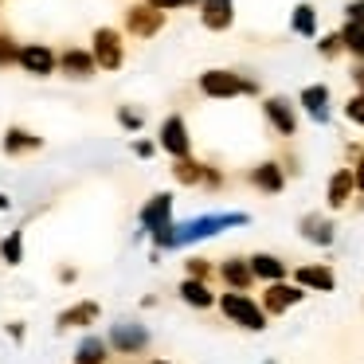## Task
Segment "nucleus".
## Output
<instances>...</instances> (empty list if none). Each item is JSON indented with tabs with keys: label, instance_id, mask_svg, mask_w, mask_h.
<instances>
[{
	"label": "nucleus",
	"instance_id": "f257e3e1",
	"mask_svg": "<svg viewBox=\"0 0 364 364\" xmlns=\"http://www.w3.org/2000/svg\"><path fill=\"white\" fill-rule=\"evenodd\" d=\"M251 215L247 212H220V215H196L188 223H173V251L176 247H188V243H200V239H212L228 228H247Z\"/></svg>",
	"mask_w": 364,
	"mask_h": 364
},
{
	"label": "nucleus",
	"instance_id": "f03ea898",
	"mask_svg": "<svg viewBox=\"0 0 364 364\" xmlns=\"http://www.w3.org/2000/svg\"><path fill=\"white\" fill-rule=\"evenodd\" d=\"M215 306H220V314L228 317L231 325H239V329H247V333H262V329H267V321H270L251 294H235V290L215 294Z\"/></svg>",
	"mask_w": 364,
	"mask_h": 364
},
{
	"label": "nucleus",
	"instance_id": "7ed1b4c3",
	"mask_svg": "<svg viewBox=\"0 0 364 364\" xmlns=\"http://www.w3.org/2000/svg\"><path fill=\"white\" fill-rule=\"evenodd\" d=\"M200 95L208 98H239V95H259V82L243 79L235 71H223V67H212V71L200 75Z\"/></svg>",
	"mask_w": 364,
	"mask_h": 364
},
{
	"label": "nucleus",
	"instance_id": "20e7f679",
	"mask_svg": "<svg viewBox=\"0 0 364 364\" xmlns=\"http://www.w3.org/2000/svg\"><path fill=\"white\" fill-rule=\"evenodd\" d=\"M90 55H95L98 71H122V63H126V48H122L118 28H98L95 40H90Z\"/></svg>",
	"mask_w": 364,
	"mask_h": 364
},
{
	"label": "nucleus",
	"instance_id": "39448f33",
	"mask_svg": "<svg viewBox=\"0 0 364 364\" xmlns=\"http://www.w3.org/2000/svg\"><path fill=\"white\" fill-rule=\"evenodd\" d=\"M106 345L118 356H141L149 348V329L141 321H118L110 329V337H106Z\"/></svg>",
	"mask_w": 364,
	"mask_h": 364
},
{
	"label": "nucleus",
	"instance_id": "423d86ee",
	"mask_svg": "<svg viewBox=\"0 0 364 364\" xmlns=\"http://www.w3.org/2000/svg\"><path fill=\"white\" fill-rule=\"evenodd\" d=\"M157 145L168 153L173 161L181 157H192V137H188V122L181 118V114H168L165 122H161V134H157Z\"/></svg>",
	"mask_w": 364,
	"mask_h": 364
},
{
	"label": "nucleus",
	"instance_id": "0eeeda50",
	"mask_svg": "<svg viewBox=\"0 0 364 364\" xmlns=\"http://www.w3.org/2000/svg\"><path fill=\"white\" fill-rule=\"evenodd\" d=\"M301 298H306V290L294 286V282H267L259 306H262V314H267V317H282L286 309H294Z\"/></svg>",
	"mask_w": 364,
	"mask_h": 364
},
{
	"label": "nucleus",
	"instance_id": "6e6552de",
	"mask_svg": "<svg viewBox=\"0 0 364 364\" xmlns=\"http://www.w3.org/2000/svg\"><path fill=\"white\" fill-rule=\"evenodd\" d=\"M16 63L24 67L28 75H36V79H48V75H55L59 67V55L48 48V43H20V55Z\"/></svg>",
	"mask_w": 364,
	"mask_h": 364
},
{
	"label": "nucleus",
	"instance_id": "1a4fd4ad",
	"mask_svg": "<svg viewBox=\"0 0 364 364\" xmlns=\"http://www.w3.org/2000/svg\"><path fill=\"white\" fill-rule=\"evenodd\" d=\"M168 223H173V192H157L141 208V231L153 235V231H165Z\"/></svg>",
	"mask_w": 364,
	"mask_h": 364
},
{
	"label": "nucleus",
	"instance_id": "9d476101",
	"mask_svg": "<svg viewBox=\"0 0 364 364\" xmlns=\"http://www.w3.org/2000/svg\"><path fill=\"white\" fill-rule=\"evenodd\" d=\"M294 286L314 290V294H333L337 290V274H333V267H325V262H306V267L294 270Z\"/></svg>",
	"mask_w": 364,
	"mask_h": 364
},
{
	"label": "nucleus",
	"instance_id": "9b49d317",
	"mask_svg": "<svg viewBox=\"0 0 364 364\" xmlns=\"http://www.w3.org/2000/svg\"><path fill=\"white\" fill-rule=\"evenodd\" d=\"M126 28L137 40H153V36L165 28V12H157L153 4H134V9L126 12Z\"/></svg>",
	"mask_w": 364,
	"mask_h": 364
},
{
	"label": "nucleus",
	"instance_id": "f8f14e48",
	"mask_svg": "<svg viewBox=\"0 0 364 364\" xmlns=\"http://www.w3.org/2000/svg\"><path fill=\"white\" fill-rule=\"evenodd\" d=\"M215 274H220V282L228 286V290H235V294H247V290L255 286L251 262H247L243 255H231V259H223L220 267H215Z\"/></svg>",
	"mask_w": 364,
	"mask_h": 364
},
{
	"label": "nucleus",
	"instance_id": "ddd939ff",
	"mask_svg": "<svg viewBox=\"0 0 364 364\" xmlns=\"http://www.w3.org/2000/svg\"><path fill=\"white\" fill-rule=\"evenodd\" d=\"M262 114H267V122H270V126H274L282 137H294V134H298V114H294L290 98L270 95L267 102H262Z\"/></svg>",
	"mask_w": 364,
	"mask_h": 364
},
{
	"label": "nucleus",
	"instance_id": "4468645a",
	"mask_svg": "<svg viewBox=\"0 0 364 364\" xmlns=\"http://www.w3.org/2000/svg\"><path fill=\"white\" fill-rule=\"evenodd\" d=\"M98 317H102V306H98V301H90V298H82V301L67 306L63 314L55 317V329H59V333H67V329H87V325L98 321Z\"/></svg>",
	"mask_w": 364,
	"mask_h": 364
},
{
	"label": "nucleus",
	"instance_id": "2eb2a0df",
	"mask_svg": "<svg viewBox=\"0 0 364 364\" xmlns=\"http://www.w3.org/2000/svg\"><path fill=\"white\" fill-rule=\"evenodd\" d=\"M200 24L208 32H228L235 24V0H200Z\"/></svg>",
	"mask_w": 364,
	"mask_h": 364
},
{
	"label": "nucleus",
	"instance_id": "dca6fc26",
	"mask_svg": "<svg viewBox=\"0 0 364 364\" xmlns=\"http://www.w3.org/2000/svg\"><path fill=\"white\" fill-rule=\"evenodd\" d=\"M298 231H301V239H306V243H314V247H333V239H337L333 220H329V215H321V212L301 215V220H298Z\"/></svg>",
	"mask_w": 364,
	"mask_h": 364
},
{
	"label": "nucleus",
	"instance_id": "f3484780",
	"mask_svg": "<svg viewBox=\"0 0 364 364\" xmlns=\"http://www.w3.org/2000/svg\"><path fill=\"white\" fill-rule=\"evenodd\" d=\"M59 71H63L67 79H95L98 63L87 48H67V51H59Z\"/></svg>",
	"mask_w": 364,
	"mask_h": 364
},
{
	"label": "nucleus",
	"instance_id": "a211bd4d",
	"mask_svg": "<svg viewBox=\"0 0 364 364\" xmlns=\"http://www.w3.org/2000/svg\"><path fill=\"white\" fill-rule=\"evenodd\" d=\"M356 184H353V168H337V173L329 176V184H325V204H329V212H341V208H348V200H353Z\"/></svg>",
	"mask_w": 364,
	"mask_h": 364
},
{
	"label": "nucleus",
	"instance_id": "6ab92c4d",
	"mask_svg": "<svg viewBox=\"0 0 364 364\" xmlns=\"http://www.w3.org/2000/svg\"><path fill=\"white\" fill-rule=\"evenodd\" d=\"M247 181L259 192H267V196H278V192L286 188V168L278 165V161H262V165H255L251 173H247Z\"/></svg>",
	"mask_w": 364,
	"mask_h": 364
},
{
	"label": "nucleus",
	"instance_id": "aec40b11",
	"mask_svg": "<svg viewBox=\"0 0 364 364\" xmlns=\"http://www.w3.org/2000/svg\"><path fill=\"white\" fill-rule=\"evenodd\" d=\"M298 106L317 122V126H325V122H329V87H325V82H314V87H306V90L298 95Z\"/></svg>",
	"mask_w": 364,
	"mask_h": 364
},
{
	"label": "nucleus",
	"instance_id": "412c9836",
	"mask_svg": "<svg viewBox=\"0 0 364 364\" xmlns=\"http://www.w3.org/2000/svg\"><path fill=\"white\" fill-rule=\"evenodd\" d=\"M0 149L9 153V157H24V153L43 149V137H36L32 129H24V126H9V129H4V141H0Z\"/></svg>",
	"mask_w": 364,
	"mask_h": 364
},
{
	"label": "nucleus",
	"instance_id": "4be33fe9",
	"mask_svg": "<svg viewBox=\"0 0 364 364\" xmlns=\"http://www.w3.org/2000/svg\"><path fill=\"white\" fill-rule=\"evenodd\" d=\"M247 262H251V274L262 278V282H286V274H290V267L270 251H255Z\"/></svg>",
	"mask_w": 364,
	"mask_h": 364
},
{
	"label": "nucleus",
	"instance_id": "5701e85b",
	"mask_svg": "<svg viewBox=\"0 0 364 364\" xmlns=\"http://www.w3.org/2000/svg\"><path fill=\"white\" fill-rule=\"evenodd\" d=\"M181 301L192 309H212L215 306V294L208 282H196V278H181Z\"/></svg>",
	"mask_w": 364,
	"mask_h": 364
},
{
	"label": "nucleus",
	"instance_id": "b1692460",
	"mask_svg": "<svg viewBox=\"0 0 364 364\" xmlns=\"http://www.w3.org/2000/svg\"><path fill=\"white\" fill-rule=\"evenodd\" d=\"M290 28H294V36H301V40H314V36H317V9L309 4V0L294 4V12H290Z\"/></svg>",
	"mask_w": 364,
	"mask_h": 364
},
{
	"label": "nucleus",
	"instance_id": "393cba45",
	"mask_svg": "<svg viewBox=\"0 0 364 364\" xmlns=\"http://www.w3.org/2000/svg\"><path fill=\"white\" fill-rule=\"evenodd\" d=\"M110 345H106V337H95V333H87V337L79 341V348H75V360L82 364H106L110 360Z\"/></svg>",
	"mask_w": 364,
	"mask_h": 364
},
{
	"label": "nucleus",
	"instance_id": "a878e982",
	"mask_svg": "<svg viewBox=\"0 0 364 364\" xmlns=\"http://www.w3.org/2000/svg\"><path fill=\"white\" fill-rule=\"evenodd\" d=\"M173 181L184 184V188H196V184H204V165H200L196 157L173 161Z\"/></svg>",
	"mask_w": 364,
	"mask_h": 364
},
{
	"label": "nucleus",
	"instance_id": "bb28decb",
	"mask_svg": "<svg viewBox=\"0 0 364 364\" xmlns=\"http://www.w3.org/2000/svg\"><path fill=\"white\" fill-rule=\"evenodd\" d=\"M0 262H9V267L24 262V231H9L0 239Z\"/></svg>",
	"mask_w": 364,
	"mask_h": 364
},
{
	"label": "nucleus",
	"instance_id": "cd10ccee",
	"mask_svg": "<svg viewBox=\"0 0 364 364\" xmlns=\"http://www.w3.org/2000/svg\"><path fill=\"white\" fill-rule=\"evenodd\" d=\"M341 43H345V51L353 59H364V28L345 24V28H341Z\"/></svg>",
	"mask_w": 364,
	"mask_h": 364
},
{
	"label": "nucleus",
	"instance_id": "c85d7f7f",
	"mask_svg": "<svg viewBox=\"0 0 364 364\" xmlns=\"http://www.w3.org/2000/svg\"><path fill=\"white\" fill-rule=\"evenodd\" d=\"M212 274H215V267H212L208 259H200V255L184 259V278H196V282H208Z\"/></svg>",
	"mask_w": 364,
	"mask_h": 364
},
{
	"label": "nucleus",
	"instance_id": "c756f323",
	"mask_svg": "<svg viewBox=\"0 0 364 364\" xmlns=\"http://www.w3.org/2000/svg\"><path fill=\"white\" fill-rule=\"evenodd\" d=\"M341 51H345V43H341V32L321 36V43H317V55H321V59H337Z\"/></svg>",
	"mask_w": 364,
	"mask_h": 364
},
{
	"label": "nucleus",
	"instance_id": "7c9ffc66",
	"mask_svg": "<svg viewBox=\"0 0 364 364\" xmlns=\"http://www.w3.org/2000/svg\"><path fill=\"white\" fill-rule=\"evenodd\" d=\"M16 55H20V43L12 36H0V67H12Z\"/></svg>",
	"mask_w": 364,
	"mask_h": 364
},
{
	"label": "nucleus",
	"instance_id": "2f4dec72",
	"mask_svg": "<svg viewBox=\"0 0 364 364\" xmlns=\"http://www.w3.org/2000/svg\"><path fill=\"white\" fill-rule=\"evenodd\" d=\"M345 118L353 122V126H364V95H353L345 102Z\"/></svg>",
	"mask_w": 364,
	"mask_h": 364
},
{
	"label": "nucleus",
	"instance_id": "473e14b6",
	"mask_svg": "<svg viewBox=\"0 0 364 364\" xmlns=\"http://www.w3.org/2000/svg\"><path fill=\"white\" fill-rule=\"evenodd\" d=\"M118 122H122V126H126V129H134V134H137V129L145 126L141 110H134V106H122V110H118Z\"/></svg>",
	"mask_w": 364,
	"mask_h": 364
},
{
	"label": "nucleus",
	"instance_id": "72a5a7b5",
	"mask_svg": "<svg viewBox=\"0 0 364 364\" xmlns=\"http://www.w3.org/2000/svg\"><path fill=\"white\" fill-rule=\"evenodd\" d=\"M345 24L364 28V0H348V4H345Z\"/></svg>",
	"mask_w": 364,
	"mask_h": 364
},
{
	"label": "nucleus",
	"instance_id": "f704fd0d",
	"mask_svg": "<svg viewBox=\"0 0 364 364\" xmlns=\"http://www.w3.org/2000/svg\"><path fill=\"white\" fill-rule=\"evenodd\" d=\"M348 168H353V184H356V192L364 196V153H360V157H356Z\"/></svg>",
	"mask_w": 364,
	"mask_h": 364
},
{
	"label": "nucleus",
	"instance_id": "c9c22d12",
	"mask_svg": "<svg viewBox=\"0 0 364 364\" xmlns=\"http://www.w3.org/2000/svg\"><path fill=\"white\" fill-rule=\"evenodd\" d=\"M153 153H157V141H145V137H141V141H134V157H141V161H149V157H153Z\"/></svg>",
	"mask_w": 364,
	"mask_h": 364
},
{
	"label": "nucleus",
	"instance_id": "e433bc0d",
	"mask_svg": "<svg viewBox=\"0 0 364 364\" xmlns=\"http://www.w3.org/2000/svg\"><path fill=\"white\" fill-rule=\"evenodd\" d=\"M204 184H208V188H220L223 173H220V168H212V165H204Z\"/></svg>",
	"mask_w": 364,
	"mask_h": 364
},
{
	"label": "nucleus",
	"instance_id": "4c0bfd02",
	"mask_svg": "<svg viewBox=\"0 0 364 364\" xmlns=\"http://www.w3.org/2000/svg\"><path fill=\"white\" fill-rule=\"evenodd\" d=\"M348 75H353V82H356V95H364V59H356Z\"/></svg>",
	"mask_w": 364,
	"mask_h": 364
},
{
	"label": "nucleus",
	"instance_id": "58836bf2",
	"mask_svg": "<svg viewBox=\"0 0 364 364\" xmlns=\"http://www.w3.org/2000/svg\"><path fill=\"white\" fill-rule=\"evenodd\" d=\"M149 4H153L157 12H168V9H181L184 0H149Z\"/></svg>",
	"mask_w": 364,
	"mask_h": 364
},
{
	"label": "nucleus",
	"instance_id": "ea45409f",
	"mask_svg": "<svg viewBox=\"0 0 364 364\" xmlns=\"http://www.w3.org/2000/svg\"><path fill=\"white\" fill-rule=\"evenodd\" d=\"M9 337L20 345V341H24V321H9Z\"/></svg>",
	"mask_w": 364,
	"mask_h": 364
},
{
	"label": "nucleus",
	"instance_id": "a19ab883",
	"mask_svg": "<svg viewBox=\"0 0 364 364\" xmlns=\"http://www.w3.org/2000/svg\"><path fill=\"white\" fill-rule=\"evenodd\" d=\"M9 208H12V200L4 196V192H0V212H9Z\"/></svg>",
	"mask_w": 364,
	"mask_h": 364
},
{
	"label": "nucleus",
	"instance_id": "79ce46f5",
	"mask_svg": "<svg viewBox=\"0 0 364 364\" xmlns=\"http://www.w3.org/2000/svg\"><path fill=\"white\" fill-rule=\"evenodd\" d=\"M153 364H168V360H153Z\"/></svg>",
	"mask_w": 364,
	"mask_h": 364
},
{
	"label": "nucleus",
	"instance_id": "37998d69",
	"mask_svg": "<svg viewBox=\"0 0 364 364\" xmlns=\"http://www.w3.org/2000/svg\"><path fill=\"white\" fill-rule=\"evenodd\" d=\"M75 364H82V360H75Z\"/></svg>",
	"mask_w": 364,
	"mask_h": 364
},
{
	"label": "nucleus",
	"instance_id": "c03bdc74",
	"mask_svg": "<svg viewBox=\"0 0 364 364\" xmlns=\"http://www.w3.org/2000/svg\"><path fill=\"white\" fill-rule=\"evenodd\" d=\"M267 364H274V360H267Z\"/></svg>",
	"mask_w": 364,
	"mask_h": 364
}]
</instances>
